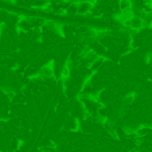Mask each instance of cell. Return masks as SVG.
Returning <instances> with one entry per match:
<instances>
[{
    "mask_svg": "<svg viewBox=\"0 0 152 152\" xmlns=\"http://www.w3.org/2000/svg\"><path fill=\"white\" fill-rule=\"evenodd\" d=\"M125 26L126 27H129L131 30H141V28H144V26H143V19L141 18H139V16H131L128 20H125Z\"/></svg>",
    "mask_w": 152,
    "mask_h": 152,
    "instance_id": "cell-1",
    "label": "cell"
},
{
    "mask_svg": "<svg viewBox=\"0 0 152 152\" xmlns=\"http://www.w3.org/2000/svg\"><path fill=\"white\" fill-rule=\"evenodd\" d=\"M93 3H90V1H81V3H78V14L80 15H86L89 14V12H92L93 10Z\"/></svg>",
    "mask_w": 152,
    "mask_h": 152,
    "instance_id": "cell-2",
    "label": "cell"
}]
</instances>
